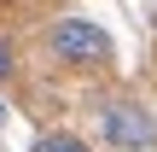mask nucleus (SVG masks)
Returning <instances> with one entry per match:
<instances>
[{"label": "nucleus", "mask_w": 157, "mask_h": 152, "mask_svg": "<svg viewBox=\"0 0 157 152\" xmlns=\"http://www.w3.org/2000/svg\"><path fill=\"white\" fill-rule=\"evenodd\" d=\"M47 53H52L58 64H70V70H99V64H111L117 41H111V29H105V23H93V18L70 12V18H58V23L47 29Z\"/></svg>", "instance_id": "obj_1"}, {"label": "nucleus", "mask_w": 157, "mask_h": 152, "mask_svg": "<svg viewBox=\"0 0 157 152\" xmlns=\"http://www.w3.org/2000/svg\"><path fill=\"white\" fill-rule=\"evenodd\" d=\"M99 135L117 152H146V146H157V117L140 100H105L99 105Z\"/></svg>", "instance_id": "obj_2"}, {"label": "nucleus", "mask_w": 157, "mask_h": 152, "mask_svg": "<svg viewBox=\"0 0 157 152\" xmlns=\"http://www.w3.org/2000/svg\"><path fill=\"white\" fill-rule=\"evenodd\" d=\"M29 152H93V146H87L82 135H70V129H41Z\"/></svg>", "instance_id": "obj_3"}, {"label": "nucleus", "mask_w": 157, "mask_h": 152, "mask_svg": "<svg viewBox=\"0 0 157 152\" xmlns=\"http://www.w3.org/2000/svg\"><path fill=\"white\" fill-rule=\"evenodd\" d=\"M12 76H17V47L0 41V82H12Z\"/></svg>", "instance_id": "obj_4"}, {"label": "nucleus", "mask_w": 157, "mask_h": 152, "mask_svg": "<svg viewBox=\"0 0 157 152\" xmlns=\"http://www.w3.org/2000/svg\"><path fill=\"white\" fill-rule=\"evenodd\" d=\"M151 29H157V0H151Z\"/></svg>", "instance_id": "obj_5"}, {"label": "nucleus", "mask_w": 157, "mask_h": 152, "mask_svg": "<svg viewBox=\"0 0 157 152\" xmlns=\"http://www.w3.org/2000/svg\"><path fill=\"white\" fill-rule=\"evenodd\" d=\"M0 123H6V100H0Z\"/></svg>", "instance_id": "obj_6"}]
</instances>
